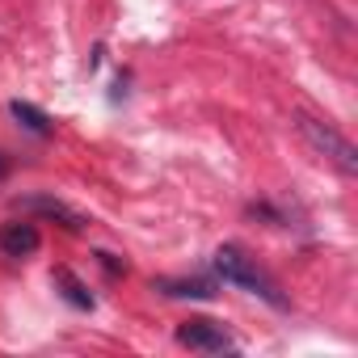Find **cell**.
<instances>
[{
    "mask_svg": "<svg viewBox=\"0 0 358 358\" xmlns=\"http://www.w3.org/2000/svg\"><path fill=\"white\" fill-rule=\"evenodd\" d=\"M177 341L186 350H203V354H236V341L228 337V329L220 320H207V316L177 324Z\"/></svg>",
    "mask_w": 358,
    "mask_h": 358,
    "instance_id": "3",
    "label": "cell"
},
{
    "mask_svg": "<svg viewBox=\"0 0 358 358\" xmlns=\"http://www.w3.org/2000/svg\"><path fill=\"white\" fill-rule=\"evenodd\" d=\"M215 270H220L224 282L245 287L249 295L266 299L270 308H287V295L278 291V282H274V278L257 266V257H249L241 245H220V249H215Z\"/></svg>",
    "mask_w": 358,
    "mask_h": 358,
    "instance_id": "1",
    "label": "cell"
},
{
    "mask_svg": "<svg viewBox=\"0 0 358 358\" xmlns=\"http://www.w3.org/2000/svg\"><path fill=\"white\" fill-rule=\"evenodd\" d=\"M299 135L324 156V160H333L345 177H354L358 173V148L333 127V122H320V118H312V114H299Z\"/></svg>",
    "mask_w": 358,
    "mask_h": 358,
    "instance_id": "2",
    "label": "cell"
},
{
    "mask_svg": "<svg viewBox=\"0 0 358 358\" xmlns=\"http://www.w3.org/2000/svg\"><path fill=\"white\" fill-rule=\"evenodd\" d=\"M51 282H55V291H59V295H64L72 308H80V312H93V303H97V299H93V291H89V287H85V282H80L72 270H55V278H51Z\"/></svg>",
    "mask_w": 358,
    "mask_h": 358,
    "instance_id": "7",
    "label": "cell"
},
{
    "mask_svg": "<svg viewBox=\"0 0 358 358\" xmlns=\"http://www.w3.org/2000/svg\"><path fill=\"white\" fill-rule=\"evenodd\" d=\"M97 262H101V266H106L110 274H127V262H118L114 253H97Z\"/></svg>",
    "mask_w": 358,
    "mask_h": 358,
    "instance_id": "9",
    "label": "cell"
},
{
    "mask_svg": "<svg viewBox=\"0 0 358 358\" xmlns=\"http://www.w3.org/2000/svg\"><path fill=\"white\" fill-rule=\"evenodd\" d=\"M156 291L169 295V299H215V282L211 278H160Z\"/></svg>",
    "mask_w": 358,
    "mask_h": 358,
    "instance_id": "6",
    "label": "cell"
},
{
    "mask_svg": "<svg viewBox=\"0 0 358 358\" xmlns=\"http://www.w3.org/2000/svg\"><path fill=\"white\" fill-rule=\"evenodd\" d=\"M9 114L17 118V127L22 131H30V135H38V139H47L55 127H51V118L38 110V106H30V101H9Z\"/></svg>",
    "mask_w": 358,
    "mask_h": 358,
    "instance_id": "8",
    "label": "cell"
},
{
    "mask_svg": "<svg viewBox=\"0 0 358 358\" xmlns=\"http://www.w3.org/2000/svg\"><path fill=\"white\" fill-rule=\"evenodd\" d=\"M38 245H43V236L26 220H13V224L0 228V253L5 257H30V253H38Z\"/></svg>",
    "mask_w": 358,
    "mask_h": 358,
    "instance_id": "5",
    "label": "cell"
},
{
    "mask_svg": "<svg viewBox=\"0 0 358 358\" xmlns=\"http://www.w3.org/2000/svg\"><path fill=\"white\" fill-rule=\"evenodd\" d=\"M5 173H9V164H5V156H0V177H5Z\"/></svg>",
    "mask_w": 358,
    "mask_h": 358,
    "instance_id": "10",
    "label": "cell"
},
{
    "mask_svg": "<svg viewBox=\"0 0 358 358\" xmlns=\"http://www.w3.org/2000/svg\"><path fill=\"white\" fill-rule=\"evenodd\" d=\"M17 211L43 215V220H55V224H59V228H68V232H85V228H89V220H85L80 211H72L68 203H59V199H51V194H30V199H17Z\"/></svg>",
    "mask_w": 358,
    "mask_h": 358,
    "instance_id": "4",
    "label": "cell"
}]
</instances>
